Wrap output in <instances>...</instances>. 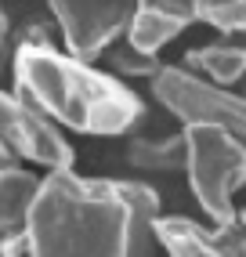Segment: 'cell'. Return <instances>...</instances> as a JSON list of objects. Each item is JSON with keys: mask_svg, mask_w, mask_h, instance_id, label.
Here are the masks:
<instances>
[{"mask_svg": "<svg viewBox=\"0 0 246 257\" xmlns=\"http://www.w3.org/2000/svg\"><path fill=\"white\" fill-rule=\"evenodd\" d=\"M160 196L142 181L51 170L29 210V257H156Z\"/></svg>", "mask_w": 246, "mask_h": 257, "instance_id": "cell-1", "label": "cell"}, {"mask_svg": "<svg viewBox=\"0 0 246 257\" xmlns=\"http://www.w3.org/2000/svg\"><path fill=\"white\" fill-rule=\"evenodd\" d=\"M15 94L37 105L51 123L76 134L112 138L131 134L145 119V101L123 80L51 47V40H26L11 62Z\"/></svg>", "mask_w": 246, "mask_h": 257, "instance_id": "cell-2", "label": "cell"}, {"mask_svg": "<svg viewBox=\"0 0 246 257\" xmlns=\"http://www.w3.org/2000/svg\"><path fill=\"white\" fill-rule=\"evenodd\" d=\"M188 160L185 178L210 225H232L239 217L235 192L246 185V145L221 127H181Z\"/></svg>", "mask_w": 246, "mask_h": 257, "instance_id": "cell-3", "label": "cell"}, {"mask_svg": "<svg viewBox=\"0 0 246 257\" xmlns=\"http://www.w3.org/2000/svg\"><path fill=\"white\" fill-rule=\"evenodd\" d=\"M156 101L178 119L181 127H221L246 145V98L232 87H217L181 65H163L152 80Z\"/></svg>", "mask_w": 246, "mask_h": 257, "instance_id": "cell-4", "label": "cell"}, {"mask_svg": "<svg viewBox=\"0 0 246 257\" xmlns=\"http://www.w3.org/2000/svg\"><path fill=\"white\" fill-rule=\"evenodd\" d=\"M0 145H4L22 167H44L51 170H73L76 152L69 145V138L62 134L58 123L29 105L22 94L15 91H0Z\"/></svg>", "mask_w": 246, "mask_h": 257, "instance_id": "cell-5", "label": "cell"}, {"mask_svg": "<svg viewBox=\"0 0 246 257\" xmlns=\"http://www.w3.org/2000/svg\"><path fill=\"white\" fill-rule=\"evenodd\" d=\"M58 22L65 55L76 62H98L131 29L134 0H47Z\"/></svg>", "mask_w": 246, "mask_h": 257, "instance_id": "cell-6", "label": "cell"}, {"mask_svg": "<svg viewBox=\"0 0 246 257\" xmlns=\"http://www.w3.org/2000/svg\"><path fill=\"white\" fill-rule=\"evenodd\" d=\"M192 22H196V0H134L131 29L123 40L142 55H160Z\"/></svg>", "mask_w": 246, "mask_h": 257, "instance_id": "cell-7", "label": "cell"}, {"mask_svg": "<svg viewBox=\"0 0 246 257\" xmlns=\"http://www.w3.org/2000/svg\"><path fill=\"white\" fill-rule=\"evenodd\" d=\"M156 243L167 257H239L235 221L232 225H199L181 214H163L156 221Z\"/></svg>", "mask_w": 246, "mask_h": 257, "instance_id": "cell-8", "label": "cell"}, {"mask_svg": "<svg viewBox=\"0 0 246 257\" xmlns=\"http://www.w3.org/2000/svg\"><path fill=\"white\" fill-rule=\"evenodd\" d=\"M181 69L217 83V87H232L246 76V37H221V40L185 51Z\"/></svg>", "mask_w": 246, "mask_h": 257, "instance_id": "cell-9", "label": "cell"}, {"mask_svg": "<svg viewBox=\"0 0 246 257\" xmlns=\"http://www.w3.org/2000/svg\"><path fill=\"white\" fill-rule=\"evenodd\" d=\"M40 174H33L26 167H8L0 170V246L15 235H26L29 210L40 192Z\"/></svg>", "mask_w": 246, "mask_h": 257, "instance_id": "cell-10", "label": "cell"}, {"mask_svg": "<svg viewBox=\"0 0 246 257\" xmlns=\"http://www.w3.org/2000/svg\"><path fill=\"white\" fill-rule=\"evenodd\" d=\"M123 156H127V163L134 170H152V174L185 170V160H188L185 131H178V134H131Z\"/></svg>", "mask_w": 246, "mask_h": 257, "instance_id": "cell-11", "label": "cell"}, {"mask_svg": "<svg viewBox=\"0 0 246 257\" xmlns=\"http://www.w3.org/2000/svg\"><path fill=\"white\" fill-rule=\"evenodd\" d=\"M196 19L221 37H246V0H196Z\"/></svg>", "mask_w": 246, "mask_h": 257, "instance_id": "cell-12", "label": "cell"}, {"mask_svg": "<svg viewBox=\"0 0 246 257\" xmlns=\"http://www.w3.org/2000/svg\"><path fill=\"white\" fill-rule=\"evenodd\" d=\"M109 65L116 80H152L163 69V62L156 55H142L138 47H131L127 40H119L116 47H109Z\"/></svg>", "mask_w": 246, "mask_h": 257, "instance_id": "cell-13", "label": "cell"}, {"mask_svg": "<svg viewBox=\"0 0 246 257\" xmlns=\"http://www.w3.org/2000/svg\"><path fill=\"white\" fill-rule=\"evenodd\" d=\"M11 62H15V51H11V19H8L4 4H0V76L11 69Z\"/></svg>", "mask_w": 246, "mask_h": 257, "instance_id": "cell-14", "label": "cell"}, {"mask_svg": "<svg viewBox=\"0 0 246 257\" xmlns=\"http://www.w3.org/2000/svg\"><path fill=\"white\" fill-rule=\"evenodd\" d=\"M0 257H29V235H15L0 246Z\"/></svg>", "mask_w": 246, "mask_h": 257, "instance_id": "cell-15", "label": "cell"}]
</instances>
